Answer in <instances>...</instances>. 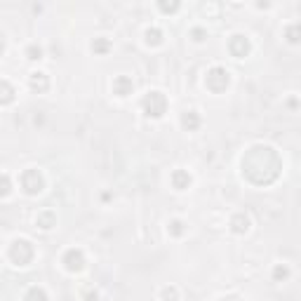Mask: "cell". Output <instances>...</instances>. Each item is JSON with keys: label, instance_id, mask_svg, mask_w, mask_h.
Here are the masks:
<instances>
[{"label": "cell", "instance_id": "obj_10", "mask_svg": "<svg viewBox=\"0 0 301 301\" xmlns=\"http://www.w3.org/2000/svg\"><path fill=\"white\" fill-rule=\"evenodd\" d=\"M231 226H233V231H236V233H245V231H249V216L236 214L233 216V221H231Z\"/></svg>", "mask_w": 301, "mask_h": 301}, {"label": "cell", "instance_id": "obj_12", "mask_svg": "<svg viewBox=\"0 0 301 301\" xmlns=\"http://www.w3.org/2000/svg\"><path fill=\"white\" fill-rule=\"evenodd\" d=\"M38 83H43V85H40V92H45V90H47V85H50L47 75L40 73V71H35V73H31V87H33V90H38Z\"/></svg>", "mask_w": 301, "mask_h": 301}, {"label": "cell", "instance_id": "obj_19", "mask_svg": "<svg viewBox=\"0 0 301 301\" xmlns=\"http://www.w3.org/2000/svg\"><path fill=\"white\" fill-rule=\"evenodd\" d=\"M297 29H299V26H292L290 29V43H297V40H299V38H297Z\"/></svg>", "mask_w": 301, "mask_h": 301}, {"label": "cell", "instance_id": "obj_4", "mask_svg": "<svg viewBox=\"0 0 301 301\" xmlns=\"http://www.w3.org/2000/svg\"><path fill=\"white\" fill-rule=\"evenodd\" d=\"M43 186H45L43 174L38 172V170H26V172L22 174V188L29 195H38L43 191Z\"/></svg>", "mask_w": 301, "mask_h": 301}, {"label": "cell", "instance_id": "obj_9", "mask_svg": "<svg viewBox=\"0 0 301 301\" xmlns=\"http://www.w3.org/2000/svg\"><path fill=\"white\" fill-rule=\"evenodd\" d=\"M12 101H14V87L0 80V104H12Z\"/></svg>", "mask_w": 301, "mask_h": 301}, {"label": "cell", "instance_id": "obj_3", "mask_svg": "<svg viewBox=\"0 0 301 301\" xmlns=\"http://www.w3.org/2000/svg\"><path fill=\"white\" fill-rule=\"evenodd\" d=\"M228 83H231V78H228V71L226 68H221V66H214L210 73H207V78H205V85L210 87L212 92H224L226 87H228Z\"/></svg>", "mask_w": 301, "mask_h": 301}, {"label": "cell", "instance_id": "obj_7", "mask_svg": "<svg viewBox=\"0 0 301 301\" xmlns=\"http://www.w3.org/2000/svg\"><path fill=\"white\" fill-rule=\"evenodd\" d=\"M132 90H134V83L129 80L127 75H118V78L113 80V92H116L118 97H127V94H132Z\"/></svg>", "mask_w": 301, "mask_h": 301}, {"label": "cell", "instance_id": "obj_15", "mask_svg": "<svg viewBox=\"0 0 301 301\" xmlns=\"http://www.w3.org/2000/svg\"><path fill=\"white\" fill-rule=\"evenodd\" d=\"M108 47H111V45H108L106 38H97V40L92 43V50H94V52H99V54H104Z\"/></svg>", "mask_w": 301, "mask_h": 301}, {"label": "cell", "instance_id": "obj_1", "mask_svg": "<svg viewBox=\"0 0 301 301\" xmlns=\"http://www.w3.org/2000/svg\"><path fill=\"white\" fill-rule=\"evenodd\" d=\"M141 108L146 111V116L162 118V116H165V111H167V99H165L162 92L150 90V92H146V97L141 99Z\"/></svg>", "mask_w": 301, "mask_h": 301}, {"label": "cell", "instance_id": "obj_11", "mask_svg": "<svg viewBox=\"0 0 301 301\" xmlns=\"http://www.w3.org/2000/svg\"><path fill=\"white\" fill-rule=\"evenodd\" d=\"M181 125L186 129H195L198 125H200V118H198V113H195V111H186V113H183V118H181Z\"/></svg>", "mask_w": 301, "mask_h": 301}, {"label": "cell", "instance_id": "obj_5", "mask_svg": "<svg viewBox=\"0 0 301 301\" xmlns=\"http://www.w3.org/2000/svg\"><path fill=\"white\" fill-rule=\"evenodd\" d=\"M228 50H231V54H233V57L242 59V57L249 52L247 38H245V35H233V38H231V43H228Z\"/></svg>", "mask_w": 301, "mask_h": 301}, {"label": "cell", "instance_id": "obj_22", "mask_svg": "<svg viewBox=\"0 0 301 301\" xmlns=\"http://www.w3.org/2000/svg\"><path fill=\"white\" fill-rule=\"evenodd\" d=\"M224 301H242V299H236V297H231V299H224Z\"/></svg>", "mask_w": 301, "mask_h": 301}, {"label": "cell", "instance_id": "obj_18", "mask_svg": "<svg viewBox=\"0 0 301 301\" xmlns=\"http://www.w3.org/2000/svg\"><path fill=\"white\" fill-rule=\"evenodd\" d=\"M280 275H282V278H287V275H290V269H287V266H282V269H275V278H280Z\"/></svg>", "mask_w": 301, "mask_h": 301}, {"label": "cell", "instance_id": "obj_6", "mask_svg": "<svg viewBox=\"0 0 301 301\" xmlns=\"http://www.w3.org/2000/svg\"><path fill=\"white\" fill-rule=\"evenodd\" d=\"M64 264L68 271H80L83 269V264H85V259H83V252L80 249H68L64 257Z\"/></svg>", "mask_w": 301, "mask_h": 301}, {"label": "cell", "instance_id": "obj_13", "mask_svg": "<svg viewBox=\"0 0 301 301\" xmlns=\"http://www.w3.org/2000/svg\"><path fill=\"white\" fill-rule=\"evenodd\" d=\"M24 301H50V299H47V292L43 287H31Z\"/></svg>", "mask_w": 301, "mask_h": 301}, {"label": "cell", "instance_id": "obj_23", "mask_svg": "<svg viewBox=\"0 0 301 301\" xmlns=\"http://www.w3.org/2000/svg\"><path fill=\"white\" fill-rule=\"evenodd\" d=\"M0 52H2V43H0Z\"/></svg>", "mask_w": 301, "mask_h": 301}, {"label": "cell", "instance_id": "obj_16", "mask_svg": "<svg viewBox=\"0 0 301 301\" xmlns=\"http://www.w3.org/2000/svg\"><path fill=\"white\" fill-rule=\"evenodd\" d=\"M10 191H12V183H10V179H7L5 174H0V195L5 198V195H10Z\"/></svg>", "mask_w": 301, "mask_h": 301}, {"label": "cell", "instance_id": "obj_2", "mask_svg": "<svg viewBox=\"0 0 301 301\" xmlns=\"http://www.w3.org/2000/svg\"><path fill=\"white\" fill-rule=\"evenodd\" d=\"M33 254H35V249H33V245L29 242V240H24V238H19V240H14L10 247V257L12 261L17 264V266H29L31 264Z\"/></svg>", "mask_w": 301, "mask_h": 301}, {"label": "cell", "instance_id": "obj_17", "mask_svg": "<svg viewBox=\"0 0 301 301\" xmlns=\"http://www.w3.org/2000/svg\"><path fill=\"white\" fill-rule=\"evenodd\" d=\"M29 59H40V54H43V50H40V47H35V45H33V47H29Z\"/></svg>", "mask_w": 301, "mask_h": 301}, {"label": "cell", "instance_id": "obj_14", "mask_svg": "<svg viewBox=\"0 0 301 301\" xmlns=\"http://www.w3.org/2000/svg\"><path fill=\"white\" fill-rule=\"evenodd\" d=\"M35 224L47 231V228H52V226H54V214H52V212H43V214H38Z\"/></svg>", "mask_w": 301, "mask_h": 301}, {"label": "cell", "instance_id": "obj_20", "mask_svg": "<svg viewBox=\"0 0 301 301\" xmlns=\"http://www.w3.org/2000/svg\"><path fill=\"white\" fill-rule=\"evenodd\" d=\"M172 226H174V233H177V236H179V233H183V228H181V221H172Z\"/></svg>", "mask_w": 301, "mask_h": 301}, {"label": "cell", "instance_id": "obj_21", "mask_svg": "<svg viewBox=\"0 0 301 301\" xmlns=\"http://www.w3.org/2000/svg\"><path fill=\"white\" fill-rule=\"evenodd\" d=\"M162 10L165 12H172V10H177V7H179V5H160Z\"/></svg>", "mask_w": 301, "mask_h": 301}, {"label": "cell", "instance_id": "obj_8", "mask_svg": "<svg viewBox=\"0 0 301 301\" xmlns=\"http://www.w3.org/2000/svg\"><path fill=\"white\" fill-rule=\"evenodd\" d=\"M172 183H174L177 191H183V188H188V183H191V174L177 170V172L172 174Z\"/></svg>", "mask_w": 301, "mask_h": 301}]
</instances>
